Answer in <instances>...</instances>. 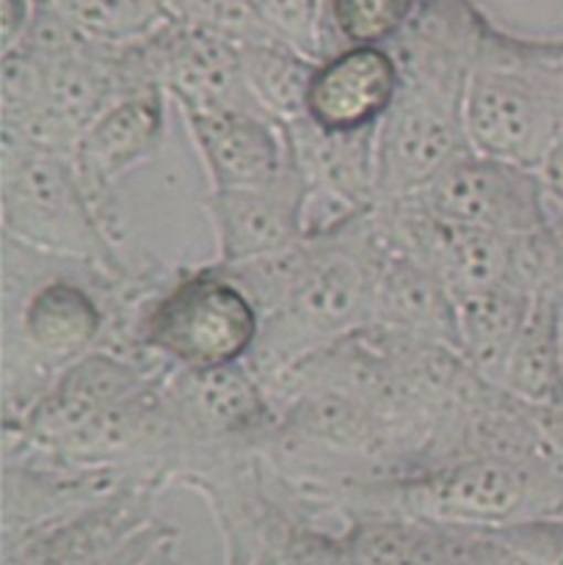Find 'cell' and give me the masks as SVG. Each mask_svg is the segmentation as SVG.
<instances>
[{"label": "cell", "instance_id": "6da1fadb", "mask_svg": "<svg viewBox=\"0 0 563 565\" xmlns=\"http://www.w3.org/2000/svg\"><path fill=\"white\" fill-rule=\"evenodd\" d=\"M166 281L160 268L110 279L3 237V419L20 417L86 353H130L138 312Z\"/></svg>", "mask_w": 563, "mask_h": 565}, {"label": "cell", "instance_id": "7a4b0ae2", "mask_svg": "<svg viewBox=\"0 0 563 565\" xmlns=\"http://www.w3.org/2000/svg\"><path fill=\"white\" fill-rule=\"evenodd\" d=\"M472 0H419L408 25L386 47L401 88L375 130L379 202L417 193L467 152V86L486 28Z\"/></svg>", "mask_w": 563, "mask_h": 565}, {"label": "cell", "instance_id": "3957f363", "mask_svg": "<svg viewBox=\"0 0 563 565\" xmlns=\"http://www.w3.org/2000/svg\"><path fill=\"white\" fill-rule=\"evenodd\" d=\"M386 254L375 207L309 226L293 248L285 292L263 318L246 359L259 384L268 386L293 364L368 329Z\"/></svg>", "mask_w": 563, "mask_h": 565}, {"label": "cell", "instance_id": "277c9868", "mask_svg": "<svg viewBox=\"0 0 563 565\" xmlns=\"http://www.w3.org/2000/svg\"><path fill=\"white\" fill-rule=\"evenodd\" d=\"M315 511L351 522L397 516L414 522L497 530L563 511V472L539 458H458L406 472L357 475L312 497Z\"/></svg>", "mask_w": 563, "mask_h": 565}, {"label": "cell", "instance_id": "5b68a950", "mask_svg": "<svg viewBox=\"0 0 563 565\" xmlns=\"http://www.w3.org/2000/svg\"><path fill=\"white\" fill-rule=\"evenodd\" d=\"M469 147L541 169L563 132V39H522L486 22L464 105Z\"/></svg>", "mask_w": 563, "mask_h": 565}, {"label": "cell", "instance_id": "8992f818", "mask_svg": "<svg viewBox=\"0 0 563 565\" xmlns=\"http://www.w3.org/2000/svg\"><path fill=\"white\" fill-rule=\"evenodd\" d=\"M0 224L6 241L47 257L81 263L110 279L138 270L121 259L105 213L77 177L70 154L0 132Z\"/></svg>", "mask_w": 563, "mask_h": 565}, {"label": "cell", "instance_id": "52a82bcc", "mask_svg": "<svg viewBox=\"0 0 563 565\" xmlns=\"http://www.w3.org/2000/svg\"><path fill=\"white\" fill-rule=\"evenodd\" d=\"M263 318L243 287L215 263L182 268L149 298L132 326L138 356L174 370L243 364L259 340Z\"/></svg>", "mask_w": 563, "mask_h": 565}, {"label": "cell", "instance_id": "ba28073f", "mask_svg": "<svg viewBox=\"0 0 563 565\" xmlns=\"http://www.w3.org/2000/svg\"><path fill=\"white\" fill-rule=\"evenodd\" d=\"M127 55L138 83L160 88L177 110L263 114L243 77L241 47L202 28L171 20L152 36L127 44Z\"/></svg>", "mask_w": 563, "mask_h": 565}, {"label": "cell", "instance_id": "9c48e42d", "mask_svg": "<svg viewBox=\"0 0 563 565\" xmlns=\"http://www.w3.org/2000/svg\"><path fill=\"white\" fill-rule=\"evenodd\" d=\"M417 196L439 218L495 235L517 237L552 224L539 169L475 149L453 158Z\"/></svg>", "mask_w": 563, "mask_h": 565}, {"label": "cell", "instance_id": "30bf717a", "mask_svg": "<svg viewBox=\"0 0 563 565\" xmlns=\"http://www.w3.org/2000/svg\"><path fill=\"white\" fill-rule=\"evenodd\" d=\"M309 202V188L293 158L274 182L241 191H210L202 207L215 232V263H254L298 246L312 226L307 221Z\"/></svg>", "mask_w": 563, "mask_h": 565}, {"label": "cell", "instance_id": "8fae6325", "mask_svg": "<svg viewBox=\"0 0 563 565\" xmlns=\"http://www.w3.org/2000/svg\"><path fill=\"white\" fill-rule=\"evenodd\" d=\"M158 494V486L136 480L72 516L3 535V565H86L97 561L155 522Z\"/></svg>", "mask_w": 563, "mask_h": 565}, {"label": "cell", "instance_id": "7c38bea8", "mask_svg": "<svg viewBox=\"0 0 563 565\" xmlns=\"http://www.w3.org/2000/svg\"><path fill=\"white\" fill-rule=\"evenodd\" d=\"M208 171L210 191L274 182L290 166L285 125L254 110H180Z\"/></svg>", "mask_w": 563, "mask_h": 565}, {"label": "cell", "instance_id": "4fadbf2b", "mask_svg": "<svg viewBox=\"0 0 563 565\" xmlns=\"http://www.w3.org/2000/svg\"><path fill=\"white\" fill-rule=\"evenodd\" d=\"M401 88L390 47H340L320 61L307 92V119L326 132L375 130Z\"/></svg>", "mask_w": 563, "mask_h": 565}, {"label": "cell", "instance_id": "5bb4252c", "mask_svg": "<svg viewBox=\"0 0 563 565\" xmlns=\"http://www.w3.org/2000/svg\"><path fill=\"white\" fill-rule=\"evenodd\" d=\"M166 97L160 88L127 94L88 125L72 149V163L88 196L108 213L110 191L121 177L149 163L166 138Z\"/></svg>", "mask_w": 563, "mask_h": 565}, {"label": "cell", "instance_id": "9a60e30c", "mask_svg": "<svg viewBox=\"0 0 563 565\" xmlns=\"http://www.w3.org/2000/svg\"><path fill=\"white\" fill-rule=\"evenodd\" d=\"M375 130L326 132L307 116L285 125L290 154L307 182L309 199L329 204L331 218L379 204Z\"/></svg>", "mask_w": 563, "mask_h": 565}, {"label": "cell", "instance_id": "2e32d148", "mask_svg": "<svg viewBox=\"0 0 563 565\" xmlns=\"http://www.w3.org/2000/svg\"><path fill=\"white\" fill-rule=\"evenodd\" d=\"M136 480L141 478L114 469H75L39 458H3V535L72 516Z\"/></svg>", "mask_w": 563, "mask_h": 565}, {"label": "cell", "instance_id": "e0dca14e", "mask_svg": "<svg viewBox=\"0 0 563 565\" xmlns=\"http://www.w3.org/2000/svg\"><path fill=\"white\" fill-rule=\"evenodd\" d=\"M368 329L431 342L458 353L456 298L434 270L403 254H386L375 281L373 320Z\"/></svg>", "mask_w": 563, "mask_h": 565}, {"label": "cell", "instance_id": "ac0fdd59", "mask_svg": "<svg viewBox=\"0 0 563 565\" xmlns=\"http://www.w3.org/2000/svg\"><path fill=\"white\" fill-rule=\"evenodd\" d=\"M528 312L530 298L506 281L456 298L458 356L475 375L497 386Z\"/></svg>", "mask_w": 563, "mask_h": 565}, {"label": "cell", "instance_id": "d6986e66", "mask_svg": "<svg viewBox=\"0 0 563 565\" xmlns=\"http://www.w3.org/2000/svg\"><path fill=\"white\" fill-rule=\"evenodd\" d=\"M502 392L530 408H555L563 403V303L552 298L530 301L519 340L500 379Z\"/></svg>", "mask_w": 563, "mask_h": 565}, {"label": "cell", "instance_id": "ffe728a7", "mask_svg": "<svg viewBox=\"0 0 563 565\" xmlns=\"http://www.w3.org/2000/svg\"><path fill=\"white\" fill-rule=\"evenodd\" d=\"M320 61L307 58L287 42L246 44L241 47V66L246 86L265 116L279 125L307 116V92Z\"/></svg>", "mask_w": 563, "mask_h": 565}, {"label": "cell", "instance_id": "44dd1931", "mask_svg": "<svg viewBox=\"0 0 563 565\" xmlns=\"http://www.w3.org/2000/svg\"><path fill=\"white\" fill-rule=\"evenodd\" d=\"M75 31L108 47L152 36L174 20L169 0H50Z\"/></svg>", "mask_w": 563, "mask_h": 565}, {"label": "cell", "instance_id": "7402d4cb", "mask_svg": "<svg viewBox=\"0 0 563 565\" xmlns=\"http://www.w3.org/2000/svg\"><path fill=\"white\" fill-rule=\"evenodd\" d=\"M419 0H329V25L346 47L386 44L408 25Z\"/></svg>", "mask_w": 563, "mask_h": 565}, {"label": "cell", "instance_id": "603a6c76", "mask_svg": "<svg viewBox=\"0 0 563 565\" xmlns=\"http://www.w3.org/2000/svg\"><path fill=\"white\" fill-rule=\"evenodd\" d=\"M174 20L226 39V42L246 47V44L282 42L265 17L259 14L254 0H169Z\"/></svg>", "mask_w": 563, "mask_h": 565}, {"label": "cell", "instance_id": "cb8c5ba5", "mask_svg": "<svg viewBox=\"0 0 563 565\" xmlns=\"http://www.w3.org/2000/svg\"><path fill=\"white\" fill-rule=\"evenodd\" d=\"M270 31L312 61L329 58V0H254Z\"/></svg>", "mask_w": 563, "mask_h": 565}, {"label": "cell", "instance_id": "d4e9b609", "mask_svg": "<svg viewBox=\"0 0 563 565\" xmlns=\"http://www.w3.org/2000/svg\"><path fill=\"white\" fill-rule=\"evenodd\" d=\"M495 533L530 565H563V516L524 519Z\"/></svg>", "mask_w": 563, "mask_h": 565}, {"label": "cell", "instance_id": "484cf974", "mask_svg": "<svg viewBox=\"0 0 563 565\" xmlns=\"http://www.w3.org/2000/svg\"><path fill=\"white\" fill-rule=\"evenodd\" d=\"M33 0H0V53L14 47L31 20Z\"/></svg>", "mask_w": 563, "mask_h": 565}, {"label": "cell", "instance_id": "4316f807", "mask_svg": "<svg viewBox=\"0 0 563 565\" xmlns=\"http://www.w3.org/2000/svg\"><path fill=\"white\" fill-rule=\"evenodd\" d=\"M539 174H541V182H544L546 199L557 207V213H561V224H563V132L557 136V141L552 143L550 154H546V160L541 163Z\"/></svg>", "mask_w": 563, "mask_h": 565}, {"label": "cell", "instance_id": "83f0119b", "mask_svg": "<svg viewBox=\"0 0 563 565\" xmlns=\"http://www.w3.org/2000/svg\"><path fill=\"white\" fill-rule=\"evenodd\" d=\"M541 445L546 458L563 472V403L541 412Z\"/></svg>", "mask_w": 563, "mask_h": 565}]
</instances>
